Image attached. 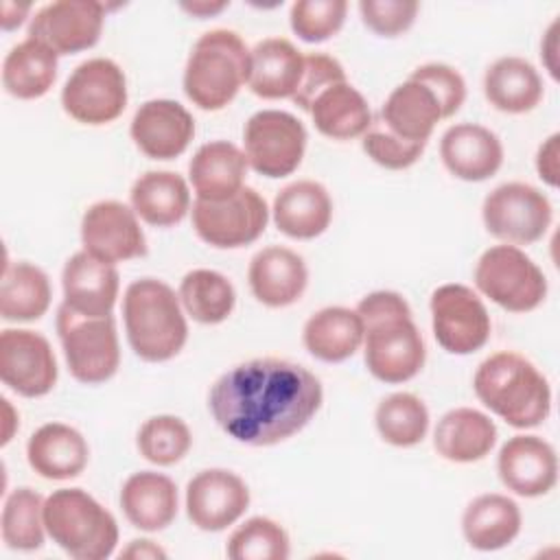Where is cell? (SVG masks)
<instances>
[{
  "mask_svg": "<svg viewBox=\"0 0 560 560\" xmlns=\"http://www.w3.org/2000/svg\"><path fill=\"white\" fill-rule=\"evenodd\" d=\"M322 402L319 378L304 365L278 357L236 363L208 392L214 422L247 446L289 440L311 422Z\"/></svg>",
  "mask_w": 560,
  "mask_h": 560,
  "instance_id": "1",
  "label": "cell"
},
{
  "mask_svg": "<svg viewBox=\"0 0 560 560\" xmlns=\"http://www.w3.org/2000/svg\"><path fill=\"white\" fill-rule=\"evenodd\" d=\"M363 322V359L383 383L411 381L424 365V339L407 300L396 291H372L354 308Z\"/></svg>",
  "mask_w": 560,
  "mask_h": 560,
  "instance_id": "2",
  "label": "cell"
},
{
  "mask_svg": "<svg viewBox=\"0 0 560 560\" xmlns=\"http://www.w3.org/2000/svg\"><path fill=\"white\" fill-rule=\"evenodd\" d=\"M477 398L514 429H532L551 413V385L523 354L501 350L483 359L472 376Z\"/></svg>",
  "mask_w": 560,
  "mask_h": 560,
  "instance_id": "3",
  "label": "cell"
},
{
  "mask_svg": "<svg viewBox=\"0 0 560 560\" xmlns=\"http://www.w3.org/2000/svg\"><path fill=\"white\" fill-rule=\"evenodd\" d=\"M122 319L131 350L149 363L177 357L188 339L179 295L158 278H140L125 289Z\"/></svg>",
  "mask_w": 560,
  "mask_h": 560,
  "instance_id": "4",
  "label": "cell"
},
{
  "mask_svg": "<svg viewBox=\"0 0 560 560\" xmlns=\"http://www.w3.org/2000/svg\"><path fill=\"white\" fill-rule=\"evenodd\" d=\"M252 50L236 31H206L184 68V94L203 112H219L249 81Z\"/></svg>",
  "mask_w": 560,
  "mask_h": 560,
  "instance_id": "5",
  "label": "cell"
},
{
  "mask_svg": "<svg viewBox=\"0 0 560 560\" xmlns=\"http://www.w3.org/2000/svg\"><path fill=\"white\" fill-rule=\"evenodd\" d=\"M46 534L77 560H105L118 545V525L92 494L59 488L44 501Z\"/></svg>",
  "mask_w": 560,
  "mask_h": 560,
  "instance_id": "6",
  "label": "cell"
},
{
  "mask_svg": "<svg viewBox=\"0 0 560 560\" xmlns=\"http://www.w3.org/2000/svg\"><path fill=\"white\" fill-rule=\"evenodd\" d=\"M57 335L70 374L83 385L109 381L120 365V346L114 315H81L61 302Z\"/></svg>",
  "mask_w": 560,
  "mask_h": 560,
  "instance_id": "7",
  "label": "cell"
},
{
  "mask_svg": "<svg viewBox=\"0 0 560 560\" xmlns=\"http://www.w3.org/2000/svg\"><path fill=\"white\" fill-rule=\"evenodd\" d=\"M475 284L497 306L510 313H529L547 298L542 269L518 245H492L475 265Z\"/></svg>",
  "mask_w": 560,
  "mask_h": 560,
  "instance_id": "8",
  "label": "cell"
},
{
  "mask_svg": "<svg viewBox=\"0 0 560 560\" xmlns=\"http://www.w3.org/2000/svg\"><path fill=\"white\" fill-rule=\"evenodd\" d=\"M63 112L81 125H107L127 107V79L122 68L94 57L79 63L61 90Z\"/></svg>",
  "mask_w": 560,
  "mask_h": 560,
  "instance_id": "9",
  "label": "cell"
},
{
  "mask_svg": "<svg viewBox=\"0 0 560 560\" xmlns=\"http://www.w3.org/2000/svg\"><path fill=\"white\" fill-rule=\"evenodd\" d=\"M306 140L302 120L282 109H260L243 127L247 164L271 179L287 177L302 164Z\"/></svg>",
  "mask_w": 560,
  "mask_h": 560,
  "instance_id": "10",
  "label": "cell"
},
{
  "mask_svg": "<svg viewBox=\"0 0 560 560\" xmlns=\"http://www.w3.org/2000/svg\"><path fill=\"white\" fill-rule=\"evenodd\" d=\"M486 230L510 245L540 241L553 219L549 197L532 184L508 182L497 186L481 206Z\"/></svg>",
  "mask_w": 560,
  "mask_h": 560,
  "instance_id": "11",
  "label": "cell"
},
{
  "mask_svg": "<svg viewBox=\"0 0 560 560\" xmlns=\"http://www.w3.org/2000/svg\"><path fill=\"white\" fill-rule=\"evenodd\" d=\"M190 217L203 243L217 249H236L254 243L265 232L269 208L256 188L243 186L236 195L221 201L195 199Z\"/></svg>",
  "mask_w": 560,
  "mask_h": 560,
  "instance_id": "12",
  "label": "cell"
},
{
  "mask_svg": "<svg viewBox=\"0 0 560 560\" xmlns=\"http://www.w3.org/2000/svg\"><path fill=\"white\" fill-rule=\"evenodd\" d=\"M429 308L433 337L446 352L464 357L488 343L492 322L486 304L470 287L457 282L438 287L431 293Z\"/></svg>",
  "mask_w": 560,
  "mask_h": 560,
  "instance_id": "13",
  "label": "cell"
},
{
  "mask_svg": "<svg viewBox=\"0 0 560 560\" xmlns=\"http://www.w3.org/2000/svg\"><path fill=\"white\" fill-rule=\"evenodd\" d=\"M107 7L96 0H57L39 7L28 24V37L57 55H74L101 39Z\"/></svg>",
  "mask_w": 560,
  "mask_h": 560,
  "instance_id": "14",
  "label": "cell"
},
{
  "mask_svg": "<svg viewBox=\"0 0 560 560\" xmlns=\"http://www.w3.org/2000/svg\"><path fill=\"white\" fill-rule=\"evenodd\" d=\"M57 359L50 341L28 328L0 332V378L24 398L46 396L57 383Z\"/></svg>",
  "mask_w": 560,
  "mask_h": 560,
  "instance_id": "15",
  "label": "cell"
},
{
  "mask_svg": "<svg viewBox=\"0 0 560 560\" xmlns=\"http://www.w3.org/2000/svg\"><path fill=\"white\" fill-rule=\"evenodd\" d=\"M81 245L88 254L112 265L147 254L138 214L116 199L96 201L83 212Z\"/></svg>",
  "mask_w": 560,
  "mask_h": 560,
  "instance_id": "16",
  "label": "cell"
},
{
  "mask_svg": "<svg viewBox=\"0 0 560 560\" xmlns=\"http://www.w3.org/2000/svg\"><path fill=\"white\" fill-rule=\"evenodd\" d=\"M249 508V488L232 470L206 468L186 486V514L201 532H223Z\"/></svg>",
  "mask_w": 560,
  "mask_h": 560,
  "instance_id": "17",
  "label": "cell"
},
{
  "mask_svg": "<svg viewBox=\"0 0 560 560\" xmlns=\"http://www.w3.org/2000/svg\"><path fill=\"white\" fill-rule=\"evenodd\" d=\"M129 133L147 158L175 160L195 136V118L177 101L153 98L136 109Z\"/></svg>",
  "mask_w": 560,
  "mask_h": 560,
  "instance_id": "18",
  "label": "cell"
},
{
  "mask_svg": "<svg viewBox=\"0 0 560 560\" xmlns=\"http://www.w3.org/2000/svg\"><path fill=\"white\" fill-rule=\"evenodd\" d=\"M497 472L514 494L525 499L542 497L558 481V455L538 435H512L499 451Z\"/></svg>",
  "mask_w": 560,
  "mask_h": 560,
  "instance_id": "19",
  "label": "cell"
},
{
  "mask_svg": "<svg viewBox=\"0 0 560 560\" xmlns=\"http://www.w3.org/2000/svg\"><path fill=\"white\" fill-rule=\"evenodd\" d=\"M247 280L260 304L284 308L302 298L308 284V269L298 252L282 245H269L256 252L249 260Z\"/></svg>",
  "mask_w": 560,
  "mask_h": 560,
  "instance_id": "20",
  "label": "cell"
},
{
  "mask_svg": "<svg viewBox=\"0 0 560 560\" xmlns=\"http://www.w3.org/2000/svg\"><path fill=\"white\" fill-rule=\"evenodd\" d=\"M63 304L81 315H112L118 298L120 276L116 265L98 260L85 249L72 254L61 271Z\"/></svg>",
  "mask_w": 560,
  "mask_h": 560,
  "instance_id": "21",
  "label": "cell"
},
{
  "mask_svg": "<svg viewBox=\"0 0 560 560\" xmlns=\"http://www.w3.org/2000/svg\"><path fill=\"white\" fill-rule=\"evenodd\" d=\"M446 171L464 182L490 179L503 164V144L494 131L477 122H457L440 140Z\"/></svg>",
  "mask_w": 560,
  "mask_h": 560,
  "instance_id": "22",
  "label": "cell"
},
{
  "mask_svg": "<svg viewBox=\"0 0 560 560\" xmlns=\"http://www.w3.org/2000/svg\"><path fill=\"white\" fill-rule=\"evenodd\" d=\"M28 466L44 479L79 477L90 462V446L81 431L66 422H46L26 442Z\"/></svg>",
  "mask_w": 560,
  "mask_h": 560,
  "instance_id": "23",
  "label": "cell"
},
{
  "mask_svg": "<svg viewBox=\"0 0 560 560\" xmlns=\"http://www.w3.org/2000/svg\"><path fill=\"white\" fill-rule=\"evenodd\" d=\"M273 223L289 238L311 241L324 234L332 219V199L319 182L298 179L273 199Z\"/></svg>",
  "mask_w": 560,
  "mask_h": 560,
  "instance_id": "24",
  "label": "cell"
},
{
  "mask_svg": "<svg viewBox=\"0 0 560 560\" xmlns=\"http://www.w3.org/2000/svg\"><path fill=\"white\" fill-rule=\"evenodd\" d=\"M247 158L234 142L212 140L201 144L188 164V179L197 199L221 201L245 186Z\"/></svg>",
  "mask_w": 560,
  "mask_h": 560,
  "instance_id": "25",
  "label": "cell"
},
{
  "mask_svg": "<svg viewBox=\"0 0 560 560\" xmlns=\"http://www.w3.org/2000/svg\"><path fill=\"white\" fill-rule=\"evenodd\" d=\"M120 508L136 529L160 532L177 516V486L155 470L133 472L120 488Z\"/></svg>",
  "mask_w": 560,
  "mask_h": 560,
  "instance_id": "26",
  "label": "cell"
},
{
  "mask_svg": "<svg viewBox=\"0 0 560 560\" xmlns=\"http://www.w3.org/2000/svg\"><path fill=\"white\" fill-rule=\"evenodd\" d=\"M497 444V424L479 409L455 407L446 411L433 431V446L440 457L455 464L483 459Z\"/></svg>",
  "mask_w": 560,
  "mask_h": 560,
  "instance_id": "27",
  "label": "cell"
},
{
  "mask_svg": "<svg viewBox=\"0 0 560 560\" xmlns=\"http://www.w3.org/2000/svg\"><path fill=\"white\" fill-rule=\"evenodd\" d=\"M523 514L514 499L499 492L475 497L462 514V534L477 551L508 547L521 532Z\"/></svg>",
  "mask_w": 560,
  "mask_h": 560,
  "instance_id": "28",
  "label": "cell"
},
{
  "mask_svg": "<svg viewBox=\"0 0 560 560\" xmlns=\"http://www.w3.org/2000/svg\"><path fill=\"white\" fill-rule=\"evenodd\" d=\"M304 72V55L284 37H267L252 50L247 88L267 101L291 98Z\"/></svg>",
  "mask_w": 560,
  "mask_h": 560,
  "instance_id": "29",
  "label": "cell"
},
{
  "mask_svg": "<svg viewBox=\"0 0 560 560\" xmlns=\"http://www.w3.org/2000/svg\"><path fill=\"white\" fill-rule=\"evenodd\" d=\"M378 118L402 140L427 144L444 116L435 94L424 83L409 77L389 92Z\"/></svg>",
  "mask_w": 560,
  "mask_h": 560,
  "instance_id": "30",
  "label": "cell"
},
{
  "mask_svg": "<svg viewBox=\"0 0 560 560\" xmlns=\"http://www.w3.org/2000/svg\"><path fill=\"white\" fill-rule=\"evenodd\" d=\"M483 94L486 101L503 114H525L540 103L545 85L534 63L508 55L488 66L483 74Z\"/></svg>",
  "mask_w": 560,
  "mask_h": 560,
  "instance_id": "31",
  "label": "cell"
},
{
  "mask_svg": "<svg viewBox=\"0 0 560 560\" xmlns=\"http://www.w3.org/2000/svg\"><path fill=\"white\" fill-rule=\"evenodd\" d=\"M133 212L149 225H177L190 210L186 179L173 171H147L129 190Z\"/></svg>",
  "mask_w": 560,
  "mask_h": 560,
  "instance_id": "32",
  "label": "cell"
},
{
  "mask_svg": "<svg viewBox=\"0 0 560 560\" xmlns=\"http://www.w3.org/2000/svg\"><path fill=\"white\" fill-rule=\"evenodd\" d=\"M302 341L315 359L341 363L363 346V322L352 308L326 306L306 319Z\"/></svg>",
  "mask_w": 560,
  "mask_h": 560,
  "instance_id": "33",
  "label": "cell"
},
{
  "mask_svg": "<svg viewBox=\"0 0 560 560\" xmlns=\"http://www.w3.org/2000/svg\"><path fill=\"white\" fill-rule=\"evenodd\" d=\"M315 129L330 140L361 138L372 125V112L365 96L348 81L322 90L308 107Z\"/></svg>",
  "mask_w": 560,
  "mask_h": 560,
  "instance_id": "34",
  "label": "cell"
},
{
  "mask_svg": "<svg viewBox=\"0 0 560 560\" xmlns=\"http://www.w3.org/2000/svg\"><path fill=\"white\" fill-rule=\"evenodd\" d=\"M52 300L44 269L26 260H7L0 280V315L4 322L39 319Z\"/></svg>",
  "mask_w": 560,
  "mask_h": 560,
  "instance_id": "35",
  "label": "cell"
},
{
  "mask_svg": "<svg viewBox=\"0 0 560 560\" xmlns=\"http://www.w3.org/2000/svg\"><path fill=\"white\" fill-rule=\"evenodd\" d=\"M57 52L31 37L15 44L2 61L4 90L20 101L44 96L57 81Z\"/></svg>",
  "mask_w": 560,
  "mask_h": 560,
  "instance_id": "36",
  "label": "cell"
},
{
  "mask_svg": "<svg viewBox=\"0 0 560 560\" xmlns=\"http://www.w3.org/2000/svg\"><path fill=\"white\" fill-rule=\"evenodd\" d=\"M179 302L186 315L199 324L225 322L236 304L232 282L214 269H192L179 282Z\"/></svg>",
  "mask_w": 560,
  "mask_h": 560,
  "instance_id": "37",
  "label": "cell"
},
{
  "mask_svg": "<svg viewBox=\"0 0 560 560\" xmlns=\"http://www.w3.org/2000/svg\"><path fill=\"white\" fill-rule=\"evenodd\" d=\"M374 424L387 444L409 448L424 440L429 431V409L416 394L394 392L378 402Z\"/></svg>",
  "mask_w": 560,
  "mask_h": 560,
  "instance_id": "38",
  "label": "cell"
},
{
  "mask_svg": "<svg viewBox=\"0 0 560 560\" xmlns=\"http://www.w3.org/2000/svg\"><path fill=\"white\" fill-rule=\"evenodd\" d=\"M44 501L46 499H42V494L28 486L15 488L4 499L0 529L2 540L9 549L35 551L44 545Z\"/></svg>",
  "mask_w": 560,
  "mask_h": 560,
  "instance_id": "39",
  "label": "cell"
},
{
  "mask_svg": "<svg viewBox=\"0 0 560 560\" xmlns=\"http://www.w3.org/2000/svg\"><path fill=\"white\" fill-rule=\"evenodd\" d=\"M140 455L155 466H173L186 457L192 446V433L179 416L160 413L142 422L136 435Z\"/></svg>",
  "mask_w": 560,
  "mask_h": 560,
  "instance_id": "40",
  "label": "cell"
},
{
  "mask_svg": "<svg viewBox=\"0 0 560 560\" xmlns=\"http://www.w3.org/2000/svg\"><path fill=\"white\" fill-rule=\"evenodd\" d=\"M225 553L232 560H287L291 542L280 523L267 516H252L230 534Z\"/></svg>",
  "mask_w": 560,
  "mask_h": 560,
  "instance_id": "41",
  "label": "cell"
},
{
  "mask_svg": "<svg viewBox=\"0 0 560 560\" xmlns=\"http://www.w3.org/2000/svg\"><path fill=\"white\" fill-rule=\"evenodd\" d=\"M346 13V0H298L291 4L289 24L302 42L319 44L341 31Z\"/></svg>",
  "mask_w": 560,
  "mask_h": 560,
  "instance_id": "42",
  "label": "cell"
},
{
  "mask_svg": "<svg viewBox=\"0 0 560 560\" xmlns=\"http://www.w3.org/2000/svg\"><path fill=\"white\" fill-rule=\"evenodd\" d=\"M361 147L372 162L389 171H402L413 166L427 149V144L402 140L381 118H372V125L361 136Z\"/></svg>",
  "mask_w": 560,
  "mask_h": 560,
  "instance_id": "43",
  "label": "cell"
},
{
  "mask_svg": "<svg viewBox=\"0 0 560 560\" xmlns=\"http://www.w3.org/2000/svg\"><path fill=\"white\" fill-rule=\"evenodd\" d=\"M420 4L413 0H361V22L381 37H398L411 28Z\"/></svg>",
  "mask_w": 560,
  "mask_h": 560,
  "instance_id": "44",
  "label": "cell"
},
{
  "mask_svg": "<svg viewBox=\"0 0 560 560\" xmlns=\"http://www.w3.org/2000/svg\"><path fill=\"white\" fill-rule=\"evenodd\" d=\"M409 77L424 83L438 98L442 107V116L451 118L466 101V81L464 77L448 63H422Z\"/></svg>",
  "mask_w": 560,
  "mask_h": 560,
  "instance_id": "45",
  "label": "cell"
},
{
  "mask_svg": "<svg viewBox=\"0 0 560 560\" xmlns=\"http://www.w3.org/2000/svg\"><path fill=\"white\" fill-rule=\"evenodd\" d=\"M339 81H348V79H346L343 66L335 57L324 55V52L304 55V72H302L300 85H298L295 94L291 96V101L300 109L308 112V107L315 101V96L322 90H326L328 85L339 83Z\"/></svg>",
  "mask_w": 560,
  "mask_h": 560,
  "instance_id": "46",
  "label": "cell"
},
{
  "mask_svg": "<svg viewBox=\"0 0 560 560\" xmlns=\"http://www.w3.org/2000/svg\"><path fill=\"white\" fill-rule=\"evenodd\" d=\"M536 173L549 186L560 184V133H551L536 151Z\"/></svg>",
  "mask_w": 560,
  "mask_h": 560,
  "instance_id": "47",
  "label": "cell"
},
{
  "mask_svg": "<svg viewBox=\"0 0 560 560\" xmlns=\"http://www.w3.org/2000/svg\"><path fill=\"white\" fill-rule=\"evenodd\" d=\"M540 59L551 74L553 81L560 79V68H558V20H553L540 42Z\"/></svg>",
  "mask_w": 560,
  "mask_h": 560,
  "instance_id": "48",
  "label": "cell"
},
{
  "mask_svg": "<svg viewBox=\"0 0 560 560\" xmlns=\"http://www.w3.org/2000/svg\"><path fill=\"white\" fill-rule=\"evenodd\" d=\"M120 558H140V560H155V558H166V551L155 545L149 538H136L131 540L122 551Z\"/></svg>",
  "mask_w": 560,
  "mask_h": 560,
  "instance_id": "49",
  "label": "cell"
},
{
  "mask_svg": "<svg viewBox=\"0 0 560 560\" xmlns=\"http://www.w3.org/2000/svg\"><path fill=\"white\" fill-rule=\"evenodd\" d=\"M31 11V4H18V2H11V0H4L2 2V18H0V24H2V31H13L18 28L26 15Z\"/></svg>",
  "mask_w": 560,
  "mask_h": 560,
  "instance_id": "50",
  "label": "cell"
},
{
  "mask_svg": "<svg viewBox=\"0 0 560 560\" xmlns=\"http://www.w3.org/2000/svg\"><path fill=\"white\" fill-rule=\"evenodd\" d=\"M225 7H228V2H184V4H182L184 11H188L190 15L199 18V20L221 13Z\"/></svg>",
  "mask_w": 560,
  "mask_h": 560,
  "instance_id": "51",
  "label": "cell"
},
{
  "mask_svg": "<svg viewBox=\"0 0 560 560\" xmlns=\"http://www.w3.org/2000/svg\"><path fill=\"white\" fill-rule=\"evenodd\" d=\"M0 402H2V411H4V431H2V444H7V442L11 440V435H13L15 427H18V413L13 411V407H11L9 398H2Z\"/></svg>",
  "mask_w": 560,
  "mask_h": 560,
  "instance_id": "52",
  "label": "cell"
}]
</instances>
